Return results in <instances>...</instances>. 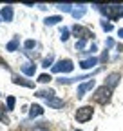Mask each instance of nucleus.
<instances>
[{"mask_svg": "<svg viewBox=\"0 0 123 131\" xmlns=\"http://www.w3.org/2000/svg\"><path fill=\"white\" fill-rule=\"evenodd\" d=\"M111 98H112V89L111 88H107V86H101L94 91V95H92V100L105 106V104H109L111 102Z\"/></svg>", "mask_w": 123, "mask_h": 131, "instance_id": "1", "label": "nucleus"}, {"mask_svg": "<svg viewBox=\"0 0 123 131\" xmlns=\"http://www.w3.org/2000/svg\"><path fill=\"white\" fill-rule=\"evenodd\" d=\"M94 7H98L103 15H107V18H111V20L123 18V7L121 6H94Z\"/></svg>", "mask_w": 123, "mask_h": 131, "instance_id": "2", "label": "nucleus"}, {"mask_svg": "<svg viewBox=\"0 0 123 131\" xmlns=\"http://www.w3.org/2000/svg\"><path fill=\"white\" fill-rule=\"evenodd\" d=\"M74 117H76V120L80 124H85V122H89L92 117H94V107L92 106H82V107H78Z\"/></svg>", "mask_w": 123, "mask_h": 131, "instance_id": "3", "label": "nucleus"}, {"mask_svg": "<svg viewBox=\"0 0 123 131\" xmlns=\"http://www.w3.org/2000/svg\"><path fill=\"white\" fill-rule=\"evenodd\" d=\"M74 69V66H72V60H69V58H65V60H58L54 66H53V71L54 73H71Z\"/></svg>", "mask_w": 123, "mask_h": 131, "instance_id": "4", "label": "nucleus"}, {"mask_svg": "<svg viewBox=\"0 0 123 131\" xmlns=\"http://www.w3.org/2000/svg\"><path fill=\"white\" fill-rule=\"evenodd\" d=\"M72 33H74L76 37H80V40H87V38H92V37H94V33H92L90 29H87V27H83V26H78V24L72 27Z\"/></svg>", "mask_w": 123, "mask_h": 131, "instance_id": "5", "label": "nucleus"}, {"mask_svg": "<svg viewBox=\"0 0 123 131\" xmlns=\"http://www.w3.org/2000/svg\"><path fill=\"white\" fill-rule=\"evenodd\" d=\"M119 80H121V73L114 71V73H111V75H107V78H105V86L111 88V89H114V88L118 86Z\"/></svg>", "mask_w": 123, "mask_h": 131, "instance_id": "6", "label": "nucleus"}, {"mask_svg": "<svg viewBox=\"0 0 123 131\" xmlns=\"http://www.w3.org/2000/svg\"><path fill=\"white\" fill-rule=\"evenodd\" d=\"M0 16H2V20L11 22L13 20V6H4L2 11H0Z\"/></svg>", "mask_w": 123, "mask_h": 131, "instance_id": "7", "label": "nucleus"}, {"mask_svg": "<svg viewBox=\"0 0 123 131\" xmlns=\"http://www.w3.org/2000/svg\"><path fill=\"white\" fill-rule=\"evenodd\" d=\"M92 88H94V80H89V82H85V84H82L80 88H78V93H76V95H78V98H82L89 89H92Z\"/></svg>", "mask_w": 123, "mask_h": 131, "instance_id": "8", "label": "nucleus"}, {"mask_svg": "<svg viewBox=\"0 0 123 131\" xmlns=\"http://www.w3.org/2000/svg\"><path fill=\"white\" fill-rule=\"evenodd\" d=\"M45 102H47V106L53 107V109H60V107H64V106H65V102H64V100H60V98H56V96L47 98Z\"/></svg>", "mask_w": 123, "mask_h": 131, "instance_id": "9", "label": "nucleus"}, {"mask_svg": "<svg viewBox=\"0 0 123 131\" xmlns=\"http://www.w3.org/2000/svg\"><path fill=\"white\" fill-rule=\"evenodd\" d=\"M13 82H14V84H18V86L35 88V84H33V82H29V80H25V78H22V77H18V75H13Z\"/></svg>", "mask_w": 123, "mask_h": 131, "instance_id": "10", "label": "nucleus"}, {"mask_svg": "<svg viewBox=\"0 0 123 131\" xmlns=\"http://www.w3.org/2000/svg\"><path fill=\"white\" fill-rule=\"evenodd\" d=\"M29 109H31V111H29V117H31V118H35V117H40V115L43 113V107H42V106H38V104H33V106H31Z\"/></svg>", "mask_w": 123, "mask_h": 131, "instance_id": "11", "label": "nucleus"}, {"mask_svg": "<svg viewBox=\"0 0 123 131\" xmlns=\"http://www.w3.org/2000/svg\"><path fill=\"white\" fill-rule=\"evenodd\" d=\"M22 71H24L25 75H29V77H33L35 71H36V66H35V64H31V62H25V64L22 66Z\"/></svg>", "mask_w": 123, "mask_h": 131, "instance_id": "12", "label": "nucleus"}, {"mask_svg": "<svg viewBox=\"0 0 123 131\" xmlns=\"http://www.w3.org/2000/svg\"><path fill=\"white\" fill-rule=\"evenodd\" d=\"M36 96H40V98H53L54 96V91L53 89H42V91H36Z\"/></svg>", "mask_w": 123, "mask_h": 131, "instance_id": "13", "label": "nucleus"}, {"mask_svg": "<svg viewBox=\"0 0 123 131\" xmlns=\"http://www.w3.org/2000/svg\"><path fill=\"white\" fill-rule=\"evenodd\" d=\"M96 64H98V58L92 57V58H87V60L82 62V68H83V69H90V68H94Z\"/></svg>", "mask_w": 123, "mask_h": 131, "instance_id": "14", "label": "nucleus"}, {"mask_svg": "<svg viewBox=\"0 0 123 131\" xmlns=\"http://www.w3.org/2000/svg\"><path fill=\"white\" fill-rule=\"evenodd\" d=\"M6 106L4 104H0V122L2 124H9V118H7V115H6Z\"/></svg>", "mask_w": 123, "mask_h": 131, "instance_id": "15", "label": "nucleus"}, {"mask_svg": "<svg viewBox=\"0 0 123 131\" xmlns=\"http://www.w3.org/2000/svg\"><path fill=\"white\" fill-rule=\"evenodd\" d=\"M18 42H20V38L14 37V38L7 44V51H17V49H18Z\"/></svg>", "mask_w": 123, "mask_h": 131, "instance_id": "16", "label": "nucleus"}, {"mask_svg": "<svg viewBox=\"0 0 123 131\" xmlns=\"http://www.w3.org/2000/svg\"><path fill=\"white\" fill-rule=\"evenodd\" d=\"M58 22H62V16H47V18H45V24L47 26H54Z\"/></svg>", "mask_w": 123, "mask_h": 131, "instance_id": "17", "label": "nucleus"}, {"mask_svg": "<svg viewBox=\"0 0 123 131\" xmlns=\"http://www.w3.org/2000/svg\"><path fill=\"white\" fill-rule=\"evenodd\" d=\"M53 60H54V57H53V55L45 57V58L42 60V66H43V68H49V66H53Z\"/></svg>", "mask_w": 123, "mask_h": 131, "instance_id": "18", "label": "nucleus"}, {"mask_svg": "<svg viewBox=\"0 0 123 131\" xmlns=\"http://www.w3.org/2000/svg\"><path fill=\"white\" fill-rule=\"evenodd\" d=\"M53 78H51V75H47V73H43V75H40L38 77V82H42V84H47V82H51Z\"/></svg>", "mask_w": 123, "mask_h": 131, "instance_id": "19", "label": "nucleus"}, {"mask_svg": "<svg viewBox=\"0 0 123 131\" xmlns=\"http://www.w3.org/2000/svg\"><path fill=\"white\" fill-rule=\"evenodd\" d=\"M45 124H47V122H42V124H38L36 127H33V131H51L47 126H45Z\"/></svg>", "mask_w": 123, "mask_h": 131, "instance_id": "20", "label": "nucleus"}, {"mask_svg": "<svg viewBox=\"0 0 123 131\" xmlns=\"http://www.w3.org/2000/svg\"><path fill=\"white\" fill-rule=\"evenodd\" d=\"M83 13H85V7L82 6V9H74L72 11V16L74 18H80V16H83Z\"/></svg>", "mask_w": 123, "mask_h": 131, "instance_id": "21", "label": "nucleus"}, {"mask_svg": "<svg viewBox=\"0 0 123 131\" xmlns=\"http://www.w3.org/2000/svg\"><path fill=\"white\" fill-rule=\"evenodd\" d=\"M56 7H58V9H62V11H67V13L71 11V13H72V9H71V4H56Z\"/></svg>", "mask_w": 123, "mask_h": 131, "instance_id": "22", "label": "nucleus"}, {"mask_svg": "<svg viewBox=\"0 0 123 131\" xmlns=\"http://www.w3.org/2000/svg\"><path fill=\"white\" fill-rule=\"evenodd\" d=\"M14 109V96H7V111Z\"/></svg>", "mask_w": 123, "mask_h": 131, "instance_id": "23", "label": "nucleus"}, {"mask_svg": "<svg viewBox=\"0 0 123 131\" xmlns=\"http://www.w3.org/2000/svg\"><path fill=\"white\" fill-rule=\"evenodd\" d=\"M67 38H69V29H67V27H62V40L65 42Z\"/></svg>", "mask_w": 123, "mask_h": 131, "instance_id": "24", "label": "nucleus"}, {"mask_svg": "<svg viewBox=\"0 0 123 131\" xmlns=\"http://www.w3.org/2000/svg\"><path fill=\"white\" fill-rule=\"evenodd\" d=\"M101 27H103L105 31H112V24H107V20L101 22Z\"/></svg>", "mask_w": 123, "mask_h": 131, "instance_id": "25", "label": "nucleus"}, {"mask_svg": "<svg viewBox=\"0 0 123 131\" xmlns=\"http://www.w3.org/2000/svg\"><path fill=\"white\" fill-rule=\"evenodd\" d=\"M35 46H36V44H35V40H27V42H25V49H33Z\"/></svg>", "mask_w": 123, "mask_h": 131, "instance_id": "26", "label": "nucleus"}, {"mask_svg": "<svg viewBox=\"0 0 123 131\" xmlns=\"http://www.w3.org/2000/svg\"><path fill=\"white\" fill-rule=\"evenodd\" d=\"M85 47V40H78L76 42V49H83Z\"/></svg>", "mask_w": 123, "mask_h": 131, "instance_id": "27", "label": "nucleus"}, {"mask_svg": "<svg viewBox=\"0 0 123 131\" xmlns=\"http://www.w3.org/2000/svg\"><path fill=\"white\" fill-rule=\"evenodd\" d=\"M107 60H109V55H107V49H105V53L101 55V62H107Z\"/></svg>", "mask_w": 123, "mask_h": 131, "instance_id": "28", "label": "nucleus"}, {"mask_svg": "<svg viewBox=\"0 0 123 131\" xmlns=\"http://www.w3.org/2000/svg\"><path fill=\"white\" fill-rule=\"evenodd\" d=\"M0 68H6V69H9V66H7V62H4L2 58H0Z\"/></svg>", "mask_w": 123, "mask_h": 131, "instance_id": "29", "label": "nucleus"}, {"mask_svg": "<svg viewBox=\"0 0 123 131\" xmlns=\"http://www.w3.org/2000/svg\"><path fill=\"white\" fill-rule=\"evenodd\" d=\"M105 46H107V47H112V46H114V40H111V38H109V40H107V44H105Z\"/></svg>", "mask_w": 123, "mask_h": 131, "instance_id": "30", "label": "nucleus"}, {"mask_svg": "<svg viewBox=\"0 0 123 131\" xmlns=\"http://www.w3.org/2000/svg\"><path fill=\"white\" fill-rule=\"evenodd\" d=\"M118 35H119V37L123 38V29H119V31H118Z\"/></svg>", "mask_w": 123, "mask_h": 131, "instance_id": "31", "label": "nucleus"}, {"mask_svg": "<svg viewBox=\"0 0 123 131\" xmlns=\"http://www.w3.org/2000/svg\"><path fill=\"white\" fill-rule=\"evenodd\" d=\"M76 131H82V129H76Z\"/></svg>", "mask_w": 123, "mask_h": 131, "instance_id": "32", "label": "nucleus"}, {"mask_svg": "<svg viewBox=\"0 0 123 131\" xmlns=\"http://www.w3.org/2000/svg\"><path fill=\"white\" fill-rule=\"evenodd\" d=\"M0 20H2V16H0Z\"/></svg>", "mask_w": 123, "mask_h": 131, "instance_id": "33", "label": "nucleus"}]
</instances>
